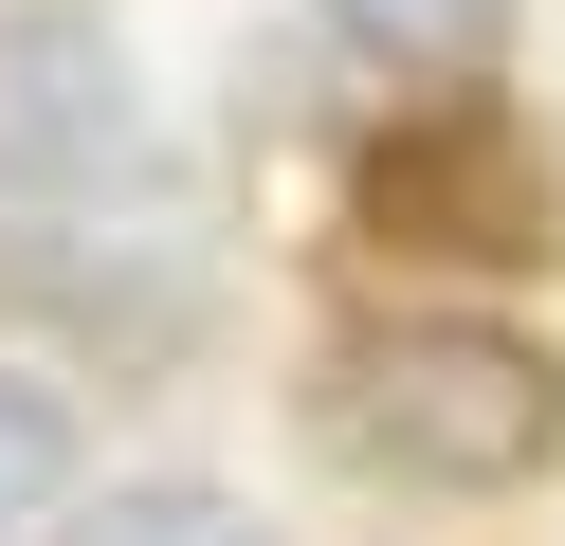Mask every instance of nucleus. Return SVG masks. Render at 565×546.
<instances>
[{"label":"nucleus","mask_w":565,"mask_h":546,"mask_svg":"<svg viewBox=\"0 0 565 546\" xmlns=\"http://www.w3.org/2000/svg\"><path fill=\"white\" fill-rule=\"evenodd\" d=\"M310 437L347 473H402V492H529L565 456V346L529 328H456V310H402V328H347L310 364Z\"/></svg>","instance_id":"1"},{"label":"nucleus","mask_w":565,"mask_h":546,"mask_svg":"<svg viewBox=\"0 0 565 546\" xmlns=\"http://www.w3.org/2000/svg\"><path fill=\"white\" fill-rule=\"evenodd\" d=\"M147 55H128V19H92V0H0V201H128L147 182Z\"/></svg>","instance_id":"2"},{"label":"nucleus","mask_w":565,"mask_h":546,"mask_svg":"<svg viewBox=\"0 0 565 546\" xmlns=\"http://www.w3.org/2000/svg\"><path fill=\"white\" fill-rule=\"evenodd\" d=\"M347 201H365V237H402V255H529L547 237V164H529L511 128H475V109L383 128Z\"/></svg>","instance_id":"3"},{"label":"nucleus","mask_w":565,"mask_h":546,"mask_svg":"<svg viewBox=\"0 0 565 546\" xmlns=\"http://www.w3.org/2000/svg\"><path fill=\"white\" fill-rule=\"evenodd\" d=\"M365 55H402V73H456V55H492V36L529 19V0H329Z\"/></svg>","instance_id":"4"},{"label":"nucleus","mask_w":565,"mask_h":546,"mask_svg":"<svg viewBox=\"0 0 565 546\" xmlns=\"http://www.w3.org/2000/svg\"><path fill=\"white\" fill-rule=\"evenodd\" d=\"M74 546H274L237 492H110V510H74Z\"/></svg>","instance_id":"5"},{"label":"nucleus","mask_w":565,"mask_h":546,"mask_svg":"<svg viewBox=\"0 0 565 546\" xmlns=\"http://www.w3.org/2000/svg\"><path fill=\"white\" fill-rule=\"evenodd\" d=\"M55 473H74V419H55V400L0 364V528H38V492H55Z\"/></svg>","instance_id":"6"}]
</instances>
